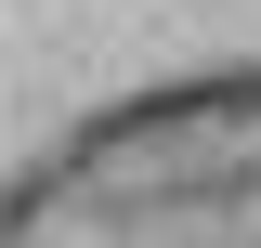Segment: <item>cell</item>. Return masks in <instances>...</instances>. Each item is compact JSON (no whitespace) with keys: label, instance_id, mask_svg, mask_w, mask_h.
<instances>
[{"label":"cell","instance_id":"1","mask_svg":"<svg viewBox=\"0 0 261 248\" xmlns=\"http://www.w3.org/2000/svg\"><path fill=\"white\" fill-rule=\"evenodd\" d=\"M0 248H261V65L144 92L13 183Z\"/></svg>","mask_w":261,"mask_h":248}]
</instances>
